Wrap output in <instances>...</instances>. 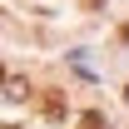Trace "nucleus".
Instances as JSON below:
<instances>
[{
	"label": "nucleus",
	"mask_w": 129,
	"mask_h": 129,
	"mask_svg": "<svg viewBox=\"0 0 129 129\" xmlns=\"http://www.w3.org/2000/svg\"><path fill=\"white\" fill-rule=\"evenodd\" d=\"M40 109H45V119H64V94H55V89H50V94L40 99Z\"/></svg>",
	"instance_id": "obj_1"
},
{
	"label": "nucleus",
	"mask_w": 129,
	"mask_h": 129,
	"mask_svg": "<svg viewBox=\"0 0 129 129\" xmlns=\"http://www.w3.org/2000/svg\"><path fill=\"white\" fill-rule=\"evenodd\" d=\"M80 129H104V114H99V109H89V114L80 119Z\"/></svg>",
	"instance_id": "obj_2"
},
{
	"label": "nucleus",
	"mask_w": 129,
	"mask_h": 129,
	"mask_svg": "<svg viewBox=\"0 0 129 129\" xmlns=\"http://www.w3.org/2000/svg\"><path fill=\"white\" fill-rule=\"evenodd\" d=\"M0 84H5V64H0Z\"/></svg>",
	"instance_id": "obj_3"
},
{
	"label": "nucleus",
	"mask_w": 129,
	"mask_h": 129,
	"mask_svg": "<svg viewBox=\"0 0 129 129\" xmlns=\"http://www.w3.org/2000/svg\"><path fill=\"white\" fill-rule=\"evenodd\" d=\"M124 99H129V89H124Z\"/></svg>",
	"instance_id": "obj_4"
}]
</instances>
